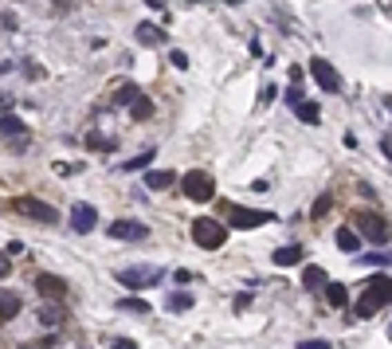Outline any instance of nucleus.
<instances>
[{
    "label": "nucleus",
    "instance_id": "473e14b6",
    "mask_svg": "<svg viewBox=\"0 0 392 349\" xmlns=\"http://www.w3.org/2000/svg\"><path fill=\"white\" fill-rule=\"evenodd\" d=\"M110 349H137V346H134V341H130V337H118V341H114Z\"/></svg>",
    "mask_w": 392,
    "mask_h": 349
},
{
    "label": "nucleus",
    "instance_id": "a878e982",
    "mask_svg": "<svg viewBox=\"0 0 392 349\" xmlns=\"http://www.w3.org/2000/svg\"><path fill=\"white\" fill-rule=\"evenodd\" d=\"M67 314H63V306H43L39 310V322H48V326H55V322H63Z\"/></svg>",
    "mask_w": 392,
    "mask_h": 349
},
{
    "label": "nucleus",
    "instance_id": "9d476101",
    "mask_svg": "<svg viewBox=\"0 0 392 349\" xmlns=\"http://www.w3.org/2000/svg\"><path fill=\"white\" fill-rule=\"evenodd\" d=\"M149 228L137 224V220H114L110 224V240H146Z\"/></svg>",
    "mask_w": 392,
    "mask_h": 349
},
{
    "label": "nucleus",
    "instance_id": "393cba45",
    "mask_svg": "<svg viewBox=\"0 0 392 349\" xmlns=\"http://www.w3.org/2000/svg\"><path fill=\"white\" fill-rule=\"evenodd\" d=\"M165 306H169L173 314H184V310H188V306H193V299H188V294H181V290H177V294H169V302H165Z\"/></svg>",
    "mask_w": 392,
    "mask_h": 349
},
{
    "label": "nucleus",
    "instance_id": "aec40b11",
    "mask_svg": "<svg viewBox=\"0 0 392 349\" xmlns=\"http://www.w3.org/2000/svg\"><path fill=\"white\" fill-rule=\"evenodd\" d=\"M137 39H141V44H149V48H157V44H165V32H161V28H153V24H141V28H137Z\"/></svg>",
    "mask_w": 392,
    "mask_h": 349
},
{
    "label": "nucleus",
    "instance_id": "bb28decb",
    "mask_svg": "<svg viewBox=\"0 0 392 349\" xmlns=\"http://www.w3.org/2000/svg\"><path fill=\"white\" fill-rule=\"evenodd\" d=\"M118 310H130V314H146V310H149V302H146V299H122V302H118Z\"/></svg>",
    "mask_w": 392,
    "mask_h": 349
},
{
    "label": "nucleus",
    "instance_id": "4be33fe9",
    "mask_svg": "<svg viewBox=\"0 0 392 349\" xmlns=\"http://www.w3.org/2000/svg\"><path fill=\"white\" fill-rule=\"evenodd\" d=\"M153 153H157V149H141L137 157H130V161L122 165V173H134V169H146L149 161H153Z\"/></svg>",
    "mask_w": 392,
    "mask_h": 349
},
{
    "label": "nucleus",
    "instance_id": "9b49d317",
    "mask_svg": "<svg viewBox=\"0 0 392 349\" xmlns=\"http://www.w3.org/2000/svg\"><path fill=\"white\" fill-rule=\"evenodd\" d=\"M36 290L43 299H63V294H67V283H63L59 275H36Z\"/></svg>",
    "mask_w": 392,
    "mask_h": 349
},
{
    "label": "nucleus",
    "instance_id": "423d86ee",
    "mask_svg": "<svg viewBox=\"0 0 392 349\" xmlns=\"http://www.w3.org/2000/svg\"><path fill=\"white\" fill-rule=\"evenodd\" d=\"M310 75H314V83L322 86V91H342V75L333 71V63H326V59H310Z\"/></svg>",
    "mask_w": 392,
    "mask_h": 349
},
{
    "label": "nucleus",
    "instance_id": "cd10ccee",
    "mask_svg": "<svg viewBox=\"0 0 392 349\" xmlns=\"http://www.w3.org/2000/svg\"><path fill=\"white\" fill-rule=\"evenodd\" d=\"M86 145H90V149H102V153H110V149H114V138H102V133H90V138H86Z\"/></svg>",
    "mask_w": 392,
    "mask_h": 349
},
{
    "label": "nucleus",
    "instance_id": "7ed1b4c3",
    "mask_svg": "<svg viewBox=\"0 0 392 349\" xmlns=\"http://www.w3.org/2000/svg\"><path fill=\"white\" fill-rule=\"evenodd\" d=\"M389 290H392V283H389V275H377V283L361 294V302H357V318H373L377 310H384L389 306Z\"/></svg>",
    "mask_w": 392,
    "mask_h": 349
},
{
    "label": "nucleus",
    "instance_id": "2eb2a0df",
    "mask_svg": "<svg viewBox=\"0 0 392 349\" xmlns=\"http://www.w3.org/2000/svg\"><path fill=\"white\" fill-rule=\"evenodd\" d=\"M177 181L169 169H153V173H146V189H153V193H161V189H169V185Z\"/></svg>",
    "mask_w": 392,
    "mask_h": 349
},
{
    "label": "nucleus",
    "instance_id": "6e6552de",
    "mask_svg": "<svg viewBox=\"0 0 392 349\" xmlns=\"http://www.w3.org/2000/svg\"><path fill=\"white\" fill-rule=\"evenodd\" d=\"M95 224H98V212H95V205H86V200H79V205L71 208V228L79 232V236H86V232H95Z\"/></svg>",
    "mask_w": 392,
    "mask_h": 349
},
{
    "label": "nucleus",
    "instance_id": "f704fd0d",
    "mask_svg": "<svg viewBox=\"0 0 392 349\" xmlns=\"http://www.w3.org/2000/svg\"><path fill=\"white\" fill-rule=\"evenodd\" d=\"M0 275H8V255H0Z\"/></svg>",
    "mask_w": 392,
    "mask_h": 349
},
{
    "label": "nucleus",
    "instance_id": "1a4fd4ad",
    "mask_svg": "<svg viewBox=\"0 0 392 349\" xmlns=\"http://www.w3.org/2000/svg\"><path fill=\"white\" fill-rule=\"evenodd\" d=\"M271 212H255V208H232V228H263L271 224Z\"/></svg>",
    "mask_w": 392,
    "mask_h": 349
},
{
    "label": "nucleus",
    "instance_id": "e433bc0d",
    "mask_svg": "<svg viewBox=\"0 0 392 349\" xmlns=\"http://www.w3.org/2000/svg\"><path fill=\"white\" fill-rule=\"evenodd\" d=\"M232 4H235V0H232Z\"/></svg>",
    "mask_w": 392,
    "mask_h": 349
},
{
    "label": "nucleus",
    "instance_id": "412c9836",
    "mask_svg": "<svg viewBox=\"0 0 392 349\" xmlns=\"http://www.w3.org/2000/svg\"><path fill=\"white\" fill-rule=\"evenodd\" d=\"M130 114H134V118H137V122H146V118H149V114H153V102H149V98H146V95H137V98H134V102H130Z\"/></svg>",
    "mask_w": 392,
    "mask_h": 349
},
{
    "label": "nucleus",
    "instance_id": "5701e85b",
    "mask_svg": "<svg viewBox=\"0 0 392 349\" xmlns=\"http://www.w3.org/2000/svg\"><path fill=\"white\" fill-rule=\"evenodd\" d=\"M357 259H361V263H369V267H380V271L389 267V252H384V247H380V252H365V255H357Z\"/></svg>",
    "mask_w": 392,
    "mask_h": 349
},
{
    "label": "nucleus",
    "instance_id": "f257e3e1",
    "mask_svg": "<svg viewBox=\"0 0 392 349\" xmlns=\"http://www.w3.org/2000/svg\"><path fill=\"white\" fill-rule=\"evenodd\" d=\"M193 243L204 247V252H220L224 243H228V228L212 216H196L193 220Z\"/></svg>",
    "mask_w": 392,
    "mask_h": 349
},
{
    "label": "nucleus",
    "instance_id": "4468645a",
    "mask_svg": "<svg viewBox=\"0 0 392 349\" xmlns=\"http://www.w3.org/2000/svg\"><path fill=\"white\" fill-rule=\"evenodd\" d=\"M271 259H275V267H294V263H302V247H298V243H291V247H279Z\"/></svg>",
    "mask_w": 392,
    "mask_h": 349
},
{
    "label": "nucleus",
    "instance_id": "6ab92c4d",
    "mask_svg": "<svg viewBox=\"0 0 392 349\" xmlns=\"http://www.w3.org/2000/svg\"><path fill=\"white\" fill-rule=\"evenodd\" d=\"M326 283H330V279H326L322 267H306V275H302V287H306V290H322Z\"/></svg>",
    "mask_w": 392,
    "mask_h": 349
},
{
    "label": "nucleus",
    "instance_id": "ddd939ff",
    "mask_svg": "<svg viewBox=\"0 0 392 349\" xmlns=\"http://www.w3.org/2000/svg\"><path fill=\"white\" fill-rule=\"evenodd\" d=\"M333 240H337V247H342L345 255H361V240H357L353 228H337V236H333Z\"/></svg>",
    "mask_w": 392,
    "mask_h": 349
},
{
    "label": "nucleus",
    "instance_id": "20e7f679",
    "mask_svg": "<svg viewBox=\"0 0 392 349\" xmlns=\"http://www.w3.org/2000/svg\"><path fill=\"white\" fill-rule=\"evenodd\" d=\"M181 189L188 200H196V205H208L212 193H216V185H212V177L204 173V169H193V173H184L181 177Z\"/></svg>",
    "mask_w": 392,
    "mask_h": 349
},
{
    "label": "nucleus",
    "instance_id": "72a5a7b5",
    "mask_svg": "<svg viewBox=\"0 0 392 349\" xmlns=\"http://www.w3.org/2000/svg\"><path fill=\"white\" fill-rule=\"evenodd\" d=\"M298 349H330V346H326V341H302Z\"/></svg>",
    "mask_w": 392,
    "mask_h": 349
},
{
    "label": "nucleus",
    "instance_id": "0eeeda50",
    "mask_svg": "<svg viewBox=\"0 0 392 349\" xmlns=\"http://www.w3.org/2000/svg\"><path fill=\"white\" fill-rule=\"evenodd\" d=\"M20 212L39 220V224H59V212H55L48 200H36V196H24V200H20Z\"/></svg>",
    "mask_w": 392,
    "mask_h": 349
},
{
    "label": "nucleus",
    "instance_id": "f03ea898",
    "mask_svg": "<svg viewBox=\"0 0 392 349\" xmlns=\"http://www.w3.org/2000/svg\"><path fill=\"white\" fill-rule=\"evenodd\" d=\"M161 267H149V263H134V267H122L118 271V283H122L126 290H146V287H157L161 283Z\"/></svg>",
    "mask_w": 392,
    "mask_h": 349
},
{
    "label": "nucleus",
    "instance_id": "c85d7f7f",
    "mask_svg": "<svg viewBox=\"0 0 392 349\" xmlns=\"http://www.w3.org/2000/svg\"><path fill=\"white\" fill-rule=\"evenodd\" d=\"M330 208H333V196H330V193H322L318 200H314V208H310V216H326Z\"/></svg>",
    "mask_w": 392,
    "mask_h": 349
},
{
    "label": "nucleus",
    "instance_id": "7c9ffc66",
    "mask_svg": "<svg viewBox=\"0 0 392 349\" xmlns=\"http://www.w3.org/2000/svg\"><path fill=\"white\" fill-rule=\"evenodd\" d=\"M286 102H291V106H298V102H302V91H298V86H291V91H286Z\"/></svg>",
    "mask_w": 392,
    "mask_h": 349
},
{
    "label": "nucleus",
    "instance_id": "dca6fc26",
    "mask_svg": "<svg viewBox=\"0 0 392 349\" xmlns=\"http://www.w3.org/2000/svg\"><path fill=\"white\" fill-rule=\"evenodd\" d=\"M326 302H330V306H337V310H345V302H349V290L342 287V283H326Z\"/></svg>",
    "mask_w": 392,
    "mask_h": 349
},
{
    "label": "nucleus",
    "instance_id": "a211bd4d",
    "mask_svg": "<svg viewBox=\"0 0 392 349\" xmlns=\"http://www.w3.org/2000/svg\"><path fill=\"white\" fill-rule=\"evenodd\" d=\"M294 114H298V122H306V126H318V122H322L318 102H298V106H294Z\"/></svg>",
    "mask_w": 392,
    "mask_h": 349
},
{
    "label": "nucleus",
    "instance_id": "c756f323",
    "mask_svg": "<svg viewBox=\"0 0 392 349\" xmlns=\"http://www.w3.org/2000/svg\"><path fill=\"white\" fill-rule=\"evenodd\" d=\"M173 67H181L184 71V67H188V55H184V51H173Z\"/></svg>",
    "mask_w": 392,
    "mask_h": 349
},
{
    "label": "nucleus",
    "instance_id": "f8f14e48",
    "mask_svg": "<svg viewBox=\"0 0 392 349\" xmlns=\"http://www.w3.org/2000/svg\"><path fill=\"white\" fill-rule=\"evenodd\" d=\"M20 314V294L16 290H0V322H12Z\"/></svg>",
    "mask_w": 392,
    "mask_h": 349
},
{
    "label": "nucleus",
    "instance_id": "c9c22d12",
    "mask_svg": "<svg viewBox=\"0 0 392 349\" xmlns=\"http://www.w3.org/2000/svg\"><path fill=\"white\" fill-rule=\"evenodd\" d=\"M4 106H8V95H0V110H4Z\"/></svg>",
    "mask_w": 392,
    "mask_h": 349
},
{
    "label": "nucleus",
    "instance_id": "2f4dec72",
    "mask_svg": "<svg viewBox=\"0 0 392 349\" xmlns=\"http://www.w3.org/2000/svg\"><path fill=\"white\" fill-rule=\"evenodd\" d=\"M173 279H177V283H188V279H193V271H188V267H181V271H173Z\"/></svg>",
    "mask_w": 392,
    "mask_h": 349
},
{
    "label": "nucleus",
    "instance_id": "f3484780",
    "mask_svg": "<svg viewBox=\"0 0 392 349\" xmlns=\"http://www.w3.org/2000/svg\"><path fill=\"white\" fill-rule=\"evenodd\" d=\"M28 130L24 118H16V114H0V133H8V138H20Z\"/></svg>",
    "mask_w": 392,
    "mask_h": 349
},
{
    "label": "nucleus",
    "instance_id": "b1692460",
    "mask_svg": "<svg viewBox=\"0 0 392 349\" xmlns=\"http://www.w3.org/2000/svg\"><path fill=\"white\" fill-rule=\"evenodd\" d=\"M137 95H141V91H137V83H130V79H126V83L118 86V95H114V98H118V102H122V106H130V102H134Z\"/></svg>",
    "mask_w": 392,
    "mask_h": 349
},
{
    "label": "nucleus",
    "instance_id": "39448f33",
    "mask_svg": "<svg viewBox=\"0 0 392 349\" xmlns=\"http://www.w3.org/2000/svg\"><path fill=\"white\" fill-rule=\"evenodd\" d=\"M357 228L369 243H389V220L377 212H357Z\"/></svg>",
    "mask_w": 392,
    "mask_h": 349
}]
</instances>
